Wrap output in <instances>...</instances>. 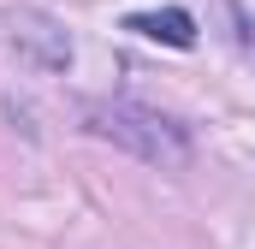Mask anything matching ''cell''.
I'll list each match as a JSON object with an SVG mask.
<instances>
[{"mask_svg":"<svg viewBox=\"0 0 255 249\" xmlns=\"http://www.w3.org/2000/svg\"><path fill=\"white\" fill-rule=\"evenodd\" d=\"M83 124L95 136L130 148L136 160L160 166V172H178L190 160V136L166 119V113H154V107H136V101H83Z\"/></svg>","mask_w":255,"mask_h":249,"instance_id":"1","label":"cell"},{"mask_svg":"<svg viewBox=\"0 0 255 249\" xmlns=\"http://www.w3.org/2000/svg\"><path fill=\"white\" fill-rule=\"evenodd\" d=\"M0 24H6V42H12L18 54H30L42 71H65V65H71V36H65L48 12L18 6V12H0Z\"/></svg>","mask_w":255,"mask_h":249,"instance_id":"2","label":"cell"},{"mask_svg":"<svg viewBox=\"0 0 255 249\" xmlns=\"http://www.w3.org/2000/svg\"><path fill=\"white\" fill-rule=\"evenodd\" d=\"M125 30L148 36V42H166V48H190V42H196V18L178 12V6H166V12H130Z\"/></svg>","mask_w":255,"mask_h":249,"instance_id":"3","label":"cell"}]
</instances>
